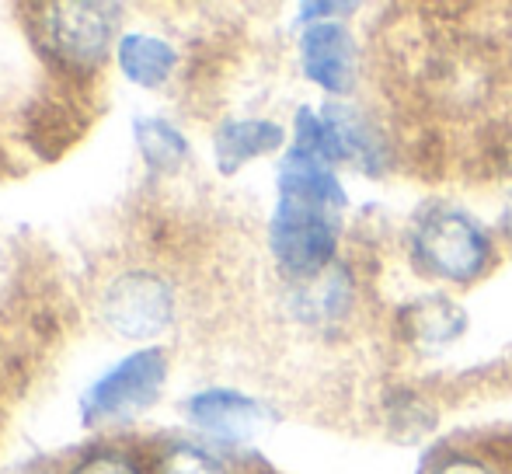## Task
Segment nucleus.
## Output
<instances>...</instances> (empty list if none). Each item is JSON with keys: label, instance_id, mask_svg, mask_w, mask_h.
<instances>
[{"label": "nucleus", "instance_id": "f257e3e1", "mask_svg": "<svg viewBox=\"0 0 512 474\" xmlns=\"http://www.w3.org/2000/svg\"><path fill=\"white\" fill-rule=\"evenodd\" d=\"M408 255L418 272L471 286L495 265V241L460 206H425L408 227Z\"/></svg>", "mask_w": 512, "mask_h": 474}, {"label": "nucleus", "instance_id": "f03ea898", "mask_svg": "<svg viewBox=\"0 0 512 474\" xmlns=\"http://www.w3.org/2000/svg\"><path fill=\"white\" fill-rule=\"evenodd\" d=\"M338 234H342L338 210L279 196L269 224V248L286 276L297 283H310L335 265Z\"/></svg>", "mask_w": 512, "mask_h": 474}, {"label": "nucleus", "instance_id": "7ed1b4c3", "mask_svg": "<svg viewBox=\"0 0 512 474\" xmlns=\"http://www.w3.org/2000/svg\"><path fill=\"white\" fill-rule=\"evenodd\" d=\"M178 311L175 286L154 269H122L98 297V318L119 339H154L168 332Z\"/></svg>", "mask_w": 512, "mask_h": 474}, {"label": "nucleus", "instance_id": "20e7f679", "mask_svg": "<svg viewBox=\"0 0 512 474\" xmlns=\"http://www.w3.org/2000/svg\"><path fill=\"white\" fill-rule=\"evenodd\" d=\"M119 4H49L42 7V35L49 53L74 70H91L105 63L119 32Z\"/></svg>", "mask_w": 512, "mask_h": 474}, {"label": "nucleus", "instance_id": "39448f33", "mask_svg": "<svg viewBox=\"0 0 512 474\" xmlns=\"http://www.w3.org/2000/svg\"><path fill=\"white\" fill-rule=\"evenodd\" d=\"M168 377V356L161 349H140V353L119 359L108 373L95 380L84 394V419H115V415L140 412L154 405Z\"/></svg>", "mask_w": 512, "mask_h": 474}, {"label": "nucleus", "instance_id": "423d86ee", "mask_svg": "<svg viewBox=\"0 0 512 474\" xmlns=\"http://www.w3.org/2000/svg\"><path fill=\"white\" fill-rule=\"evenodd\" d=\"M300 67L328 95H349L356 84V42L335 21L310 25L300 39Z\"/></svg>", "mask_w": 512, "mask_h": 474}, {"label": "nucleus", "instance_id": "0eeeda50", "mask_svg": "<svg viewBox=\"0 0 512 474\" xmlns=\"http://www.w3.org/2000/svg\"><path fill=\"white\" fill-rule=\"evenodd\" d=\"M185 412L199 429L220 436V440H248L265 419L255 398L241 391H227V387H209V391L192 394Z\"/></svg>", "mask_w": 512, "mask_h": 474}, {"label": "nucleus", "instance_id": "6e6552de", "mask_svg": "<svg viewBox=\"0 0 512 474\" xmlns=\"http://www.w3.org/2000/svg\"><path fill=\"white\" fill-rule=\"evenodd\" d=\"M283 140H286V129L272 119H227L213 136L216 164H220V171L234 175L241 164L279 150Z\"/></svg>", "mask_w": 512, "mask_h": 474}, {"label": "nucleus", "instance_id": "1a4fd4ad", "mask_svg": "<svg viewBox=\"0 0 512 474\" xmlns=\"http://www.w3.org/2000/svg\"><path fill=\"white\" fill-rule=\"evenodd\" d=\"M467 318L453 300H446L443 293H429V297L415 300L401 311V332H405L408 342L425 349H436L453 342L460 332H464Z\"/></svg>", "mask_w": 512, "mask_h": 474}, {"label": "nucleus", "instance_id": "9d476101", "mask_svg": "<svg viewBox=\"0 0 512 474\" xmlns=\"http://www.w3.org/2000/svg\"><path fill=\"white\" fill-rule=\"evenodd\" d=\"M115 56H119L122 74L133 84H140V88H157V84L168 81L178 67L175 46L147 32L122 35L119 46H115Z\"/></svg>", "mask_w": 512, "mask_h": 474}, {"label": "nucleus", "instance_id": "9b49d317", "mask_svg": "<svg viewBox=\"0 0 512 474\" xmlns=\"http://www.w3.org/2000/svg\"><path fill=\"white\" fill-rule=\"evenodd\" d=\"M321 112H324V119L338 129L345 150H349V161L356 157L366 171L380 175L384 164H387V143H384V136H380V129H373V122L366 119L359 109H352V105L331 102L328 109H321Z\"/></svg>", "mask_w": 512, "mask_h": 474}, {"label": "nucleus", "instance_id": "f8f14e48", "mask_svg": "<svg viewBox=\"0 0 512 474\" xmlns=\"http://www.w3.org/2000/svg\"><path fill=\"white\" fill-rule=\"evenodd\" d=\"M136 147L150 171H175L189 157V140L164 119H136Z\"/></svg>", "mask_w": 512, "mask_h": 474}, {"label": "nucleus", "instance_id": "ddd939ff", "mask_svg": "<svg viewBox=\"0 0 512 474\" xmlns=\"http://www.w3.org/2000/svg\"><path fill=\"white\" fill-rule=\"evenodd\" d=\"M154 474H230L220 457L196 443H171L154 464Z\"/></svg>", "mask_w": 512, "mask_h": 474}, {"label": "nucleus", "instance_id": "4468645a", "mask_svg": "<svg viewBox=\"0 0 512 474\" xmlns=\"http://www.w3.org/2000/svg\"><path fill=\"white\" fill-rule=\"evenodd\" d=\"M422 474H506V471L495 461H488V457L471 454V450H446V454L432 457Z\"/></svg>", "mask_w": 512, "mask_h": 474}, {"label": "nucleus", "instance_id": "2eb2a0df", "mask_svg": "<svg viewBox=\"0 0 512 474\" xmlns=\"http://www.w3.org/2000/svg\"><path fill=\"white\" fill-rule=\"evenodd\" d=\"M70 474H143V468L122 450H95Z\"/></svg>", "mask_w": 512, "mask_h": 474}, {"label": "nucleus", "instance_id": "dca6fc26", "mask_svg": "<svg viewBox=\"0 0 512 474\" xmlns=\"http://www.w3.org/2000/svg\"><path fill=\"white\" fill-rule=\"evenodd\" d=\"M499 231H502V237H506V241H509V248H512V189H509V196H506V206H502Z\"/></svg>", "mask_w": 512, "mask_h": 474}]
</instances>
